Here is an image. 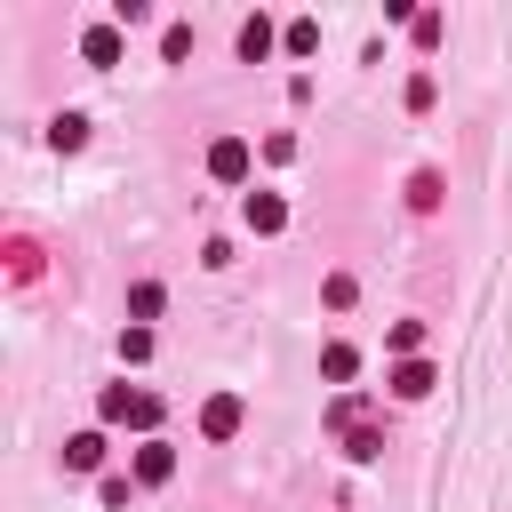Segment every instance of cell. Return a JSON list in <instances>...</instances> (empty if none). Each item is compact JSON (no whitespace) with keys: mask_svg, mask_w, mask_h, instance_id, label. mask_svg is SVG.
<instances>
[{"mask_svg":"<svg viewBox=\"0 0 512 512\" xmlns=\"http://www.w3.org/2000/svg\"><path fill=\"white\" fill-rule=\"evenodd\" d=\"M104 416H112V424H136V432H152V424H160V400H152V392H128V384H112V392H104Z\"/></svg>","mask_w":512,"mask_h":512,"instance_id":"6da1fadb","label":"cell"},{"mask_svg":"<svg viewBox=\"0 0 512 512\" xmlns=\"http://www.w3.org/2000/svg\"><path fill=\"white\" fill-rule=\"evenodd\" d=\"M208 176L240 184V176H248V144H240V136H216V144H208Z\"/></svg>","mask_w":512,"mask_h":512,"instance_id":"7a4b0ae2","label":"cell"},{"mask_svg":"<svg viewBox=\"0 0 512 512\" xmlns=\"http://www.w3.org/2000/svg\"><path fill=\"white\" fill-rule=\"evenodd\" d=\"M240 216H248V232H280V224H288V200H280V192H248Z\"/></svg>","mask_w":512,"mask_h":512,"instance_id":"3957f363","label":"cell"},{"mask_svg":"<svg viewBox=\"0 0 512 512\" xmlns=\"http://www.w3.org/2000/svg\"><path fill=\"white\" fill-rule=\"evenodd\" d=\"M200 432H208V440H232V432H240V400H232V392H216V400H208V416H200Z\"/></svg>","mask_w":512,"mask_h":512,"instance_id":"277c9868","label":"cell"},{"mask_svg":"<svg viewBox=\"0 0 512 512\" xmlns=\"http://www.w3.org/2000/svg\"><path fill=\"white\" fill-rule=\"evenodd\" d=\"M168 472H176V448H168V440H144V448H136V480H152V488H160Z\"/></svg>","mask_w":512,"mask_h":512,"instance_id":"5b68a950","label":"cell"},{"mask_svg":"<svg viewBox=\"0 0 512 512\" xmlns=\"http://www.w3.org/2000/svg\"><path fill=\"white\" fill-rule=\"evenodd\" d=\"M88 64H120V24H88Z\"/></svg>","mask_w":512,"mask_h":512,"instance_id":"8992f818","label":"cell"},{"mask_svg":"<svg viewBox=\"0 0 512 512\" xmlns=\"http://www.w3.org/2000/svg\"><path fill=\"white\" fill-rule=\"evenodd\" d=\"M64 464H72V472H96V464H104V440H96V432H72V440H64Z\"/></svg>","mask_w":512,"mask_h":512,"instance_id":"52a82bcc","label":"cell"},{"mask_svg":"<svg viewBox=\"0 0 512 512\" xmlns=\"http://www.w3.org/2000/svg\"><path fill=\"white\" fill-rule=\"evenodd\" d=\"M240 56H248V64H256V56H272V24H264V16H248V24H240Z\"/></svg>","mask_w":512,"mask_h":512,"instance_id":"ba28073f","label":"cell"},{"mask_svg":"<svg viewBox=\"0 0 512 512\" xmlns=\"http://www.w3.org/2000/svg\"><path fill=\"white\" fill-rule=\"evenodd\" d=\"M392 392H400V400H424V392H432V368H424V360H408V368L392 376Z\"/></svg>","mask_w":512,"mask_h":512,"instance_id":"9c48e42d","label":"cell"},{"mask_svg":"<svg viewBox=\"0 0 512 512\" xmlns=\"http://www.w3.org/2000/svg\"><path fill=\"white\" fill-rule=\"evenodd\" d=\"M56 144H64V152H72V144H88V120H80V112H64V120H56Z\"/></svg>","mask_w":512,"mask_h":512,"instance_id":"30bf717a","label":"cell"},{"mask_svg":"<svg viewBox=\"0 0 512 512\" xmlns=\"http://www.w3.org/2000/svg\"><path fill=\"white\" fill-rule=\"evenodd\" d=\"M320 368H328V376H352V368H360V352H352V344H328V360H320Z\"/></svg>","mask_w":512,"mask_h":512,"instance_id":"8fae6325","label":"cell"}]
</instances>
